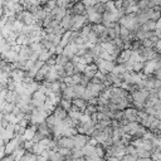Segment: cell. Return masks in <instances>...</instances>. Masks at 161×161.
I'll use <instances>...</instances> for the list:
<instances>
[{
  "label": "cell",
  "mask_w": 161,
  "mask_h": 161,
  "mask_svg": "<svg viewBox=\"0 0 161 161\" xmlns=\"http://www.w3.org/2000/svg\"><path fill=\"white\" fill-rule=\"evenodd\" d=\"M148 97V91L146 88H140L135 92L131 93V98L133 102H140V103H145L146 104V99Z\"/></svg>",
  "instance_id": "cell-1"
},
{
  "label": "cell",
  "mask_w": 161,
  "mask_h": 161,
  "mask_svg": "<svg viewBox=\"0 0 161 161\" xmlns=\"http://www.w3.org/2000/svg\"><path fill=\"white\" fill-rule=\"evenodd\" d=\"M123 117L130 122H138V109L135 107H127L123 109Z\"/></svg>",
  "instance_id": "cell-2"
},
{
  "label": "cell",
  "mask_w": 161,
  "mask_h": 161,
  "mask_svg": "<svg viewBox=\"0 0 161 161\" xmlns=\"http://www.w3.org/2000/svg\"><path fill=\"white\" fill-rule=\"evenodd\" d=\"M58 147H65V148H73L74 147V140L73 136H60L57 140Z\"/></svg>",
  "instance_id": "cell-3"
},
{
  "label": "cell",
  "mask_w": 161,
  "mask_h": 161,
  "mask_svg": "<svg viewBox=\"0 0 161 161\" xmlns=\"http://www.w3.org/2000/svg\"><path fill=\"white\" fill-rule=\"evenodd\" d=\"M91 136L88 135H84V133H75L73 135V140H74V147H78V148H82L84 145H87L88 140H89Z\"/></svg>",
  "instance_id": "cell-4"
},
{
  "label": "cell",
  "mask_w": 161,
  "mask_h": 161,
  "mask_svg": "<svg viewBox=\"0 0 161 161\" xmlns=\"http://www.w3.org/2000/svg\"><path fill=\"white\" fill-rule=\"evenodd\" d=\"M50 14L54 16L55 20H58V21L60 23V20L67 15V8H64V6H55V8L50 11Z\"/></svg>",
  "instance_id": "cell-5"
},
{
  "label": "cell",
  "mask_w": 161,
  "mask_h": 161,
  "mask_svg": "<svg viewBox=\"0 0 161 161\" xmlns=\"http://www.w3.org/2000/svg\"><path fill=\"white\" fill-rule=\"evenodd\" d=\"M60 25L64 30H70L73 26V15L67 14L62 20H60Z\"/></svg>",
  "instance_id": "cell-6"
},
{
  "label": "cell",
  "mask_w": 161,
  "mask_h": 161,
  "mask_svg": "<svg viewBox=\"0 0 161 161\" xmlns=\"http://www.w3.org/2000/svg\"><path fill=\"white\" fill-rule=\"evenodd\" d=\"M72 103H73V106H75L83 113H84V111L87 109V106H88V102L84 98H74V99H72Z\"/></svg>",
  "instance_id": "cell-7"
},
{
  "label": "cell",
  "mask_w": 161,
  "mask_h": 161,
  "mask_svg": "<svg viewBox=\"0 0 161 161\" xmlns=\"http://www.w3.org/2000/svg\"><path fill=\"white\" fill-rule=\"evenodd\" d=\"M53 114L57 117V118H60V119H65L68 117V111H65L60 104H57L54 111H53Z\"/></svg>",
  "instance_id": "cell-8"
},
{
  "label": "cell",
  "mask_w": 161,
  "mask_h": 161,
  "mask_svg": "<svg viewBox=\"0 0 161 161\" xmlns=\"http://www.w3.org/2000/svg\"><path fill=\"white\" fill-rule=\"evenodd\" d=\"M62 98H65V99H74V88L73 86H67L65 89L62 92Z\"/></svg>",
  "instance_id": "cell-9"
},
{
  "label": "cell",
  "mask_w": 161,
  "mask_h": 161,
  "mask_svg": "<svg viewBox=\"0 0 161 161\" xmlns=\"http://www.w3.org/2000/svg\"><path fill=\"white\" fill-rule=\"evenodd\" d=\"M82 151H83V156L84 157L86 156H93V155H96V146L87 143V145H84L82 147Z\"/></svg>",
  "instance_id": "cell-10"
},
{
  "label": "cell",
  "mask_w": 161,
  "mask_h": 161,
  "mask_svg": "<svg viewBox=\"0 0 161 161\" xmlns=\"http://www.w3.org/2000/svg\"><path fill=\"white\" fill-rule=\"evenodd\" d=\"M74 98H83L84 93H86V87L80 86V84H74Z\"/></svg>",
  "instance_id": "cell-11"
},
{
  "label": "cell",
  "mask_w": 161,
  "mask_h": 161,
  "mask_svg": "<svg viewBox=\"0 0 161 161\" xmlns=\"http://www.w3.org/2000/svg\"><path fill=\"white\" fill-rule=\"evenodd\" d=\"M140 28H141L142 30H146V31H152V30L156 29V21L148 20V21H146L145 24H142Z\"/></svg>",
  "instance_id": "cell-12"
},
{
  "label": "cell",
  "mask_w": 161,
  "mask_h": 161,
  "mask_svg": "<svg viewBox=\"0 0 161 161\" xmlns=\"http://www.w3.org/2000/svg\"><path fill=\"white\" fill-rule=\"evenodd\" d=\"M70 59L67 57V55H64V54H59V55H57V59H55V64L57 65H64L65 63H68Z\"/></svg>",
  "instance_id": "cell-13"
},
{
  "label": "cell",
  "mask_w": 161,
  "mask_h": 161,
  "mask_svg": "<svg viewBox=\"0 0 161 161\" xmlns=\"http://www.w3.org/2000/svg\"><path fill=\"white\" fill-rule=\"evenodd\" d=\"M63 67H64V70H65L67 75H73L74 74V63L72 60H69L68 63H65Z\"/></svg>",
  "instance_id": "cell-14"
},
{
  "label": "cell",
  "mask_w": 161,
  "mask_h": 161,
  "mask_svg": "<svg viewBox=\"0 0 161 161\" xmlns=\"http://www.w3.org/2000/svg\"><path fill=\"white\" fill-rule=\"evenodd\" d=\"M126 72H127V69H126L125 64H116L114 68H113V70H112V73L118 74V75H122V74L126 73Z\"/></svg>",
  "instance_id": "cell-15"
},
{
  "label": "cell",
  "mask_w": 161,
  "mask_h": 161,
  "mask_svg": "<svg viewBox=\"0 0 161 161\" xmlns=\"http://www.w3.org/2000/svg\"><path fill=\"white\" fill-rule=\"evenodd\" d=\"M59 104H60L65 111H70V108H72V106H73L72 101H70V99H65V98H62L60 102H59Z\"/></svg>",
  "instance_id": "cell-16"
},
{
  "label": "cell",
  "mask_w": 161,
  "mask_h": 161,
  "mask_svg": "<svg viewBox=\"0 0 161 161\" xmlns=\"http://www.w3.org/2000/svg\"><path fill=\"white\" fill-rule=\"evenodd\" d=\"M80 157H84L82 148L73 147V148H72V158H80Z\"/></svg>",
  "instance_id": "cell-17"
},
{
  "label": "cell",
  "mask_w": 161,
  "mask_h": 161,
  "mask_svg": "<svg viewBox=\"0 0 161 161\" xmlns=\"http://www.w3.org/2000/svg\"><path fill=\"white\" fill-rule=\"evenodd\" d=\"M93 9H94L96 13H98V14H103V13L106 11V5L102 4V3H96V4L93 5Z\"/></svg>",
  "instance_id": "cell-18"
},
{
  "label": "cell",
  "mask_w": 161,
  "mask_h": 161,
  "mask_svg": "<svg viewBox=\"0 0 161 161\" xmlns=\"http://www.w3.org/2000/svg\"><path fill=\"white\" fill-rule=\"evenodd\" d=\"M143 67H145V62H135V64H133V72L141 73L143 70Z\"/></svg>",
  "instance_id": "cell-19"
},
{
  "label": "cell",
  "mask_w": 161,
  "mask_h": 161,
  "mask_svg": "<svg viewBox=\"0 0 161 161\" xmlns=\"http://www.w3.org/2000/svg\"><path fill=\"white\" fill-rule=\"evenodd\" d=\"M43 151H44V148H43L39 143H34L33 147H31V151H30V152H33V153H35V155H40Z\"/></svg>",
  "instance_id": "cell-20"
},
{
  "label": "cell",
  "mask_w": 161,
  "mask_h": 161,
  "mask_svg": "<svg viewBox=\"0 0 161 161\" xmlns=\"http://www.w3.org/2000/svg\"><path fill=\"white\" fill-rule=\"evenodd\" d=\"M106 5V11H111V13H114L117 9H116V6H114V1H108V3H106L104 4Z\"/></svg>",
  "instance_id": "cell-21"
},
{
  "label": "cell",
  "mask_w": 161,
  "mask_h": 161,
  "mask_svg": "<svg viewBox=\"0 0 161 161\" xmlns=\"http://www.w3.org/2000/svg\"><path fill=\"white\" fill-rule=\"evenodd\" d=\"M153 88H155V89L161 88V79H158V78L155 77V79H153Z\"/></svg>",
  "instance_id": "cell-22"
},
{
  "label": "cell",
  "mask_w": 161,
  "mask_h": 161,
  "mask_svg": "<svg viewBox=\"0 0 161 161\" xmlns=\"http://www.w3.org/2000/svg\"><path fill=\"white\" fill-rule=\"evenodd\" d=\"M86 6H93L96 3H97V0H80Z\"/></svg>",
  "instance_id": "cell-23"
},
{
  "label": "cell",
  "mask_w": 161,
  "mask_h": 161,
  "mask_svg": "<svg viewBox=\"0 0 161 161\" xmlns=\"http://www.w3.org/2000/svg\"><path fill=\"white\" fill-rule=\"evenodd\" d=\"M155 50H156L157 53H161V39H158V40L156 42V44H155Z\"/></svg>",
  "instance_id": "cell-24"
},
{
  "label": "cell",
  "mask_w": 161,
  "mask_h": 161,
  "mask_svg": "<svg viewBox=\"0 0 161 161\" xmlns=\"http://www.w3.org/2000/svg\"><path fill=\"white\" fill-rule=\"evenodd\" d=\"M114 6H116V9L123 8V0H116V1H114Z\"/></svg>",
  "instance_id": "cell-25"
},
{
  "label": "cell",
  "mask_w": 161,
  "mask_h": 161,
  "mask_svg": "<svg viewBox=\"0 0 161 161\" xmlns=\"http://www.w3.org/2000/svg\"><path fill=\"white\" fill-rule=\"evenodd\" d=\"M137 161H153L152 157H142V158H138Z\"/></svg>",
  "instance_id": "cell-26"
},
{
  "label": "cell",
  "mask_w": 161,
  "mask_h": 161,
  "mask_svg": "<svg viewBox=\"0 0 161 161\" xmlns=\"http://www.w3.org/2000/svg\"><path fill=\"white\" fill-rule=\"evenodd\" d=\"M5 143H6V142H5V140L0 136V148H1V147H4V146H5Z\"/></svg>",
  "instance_id": "cell-27"
},
{
  "label": "cell",
  "mask_w": 161,
  "mask_h": 161,
  "mask_svg": "<svg viewBox=\"0 0 161 161\" xmlns=\"http://www.w3.org/2000/svg\"><path fill=\"white\" fill-rule=\"evenodd\" d=\"M108 1H111V0H97V3H102V4H106Z\"/></svg>",
  "instance_id": "cell-28"
},
{
  "label": "cell",
  "mask_w": 161,
  "mask_h": 161,
  "mask_svg": "<svg viewBox=\"0 0 161 161\" xmlns=\"http://www.w3.org/2000/svg\"><path fill=\"white\" fill-rule=\"evenodd\" d=\"M112 1H116V0H112Z\"/></svg>",
  "instance_id": "cell-29"
},
{
  "label": "cell",
  "mask_w": 161,
  "mask_h": 161,
  "mask_svg": "<svg viewBox=\"0 0 161 161\" xmlns=\"http://www.w3.org/2000/svg\"><path fill=\"white\" fill-rule=\"evenodd\" d=\"M160 6H161V5H160Z\"/></svg>",
  "instance_id": "cell-30"
}]
</instances>
